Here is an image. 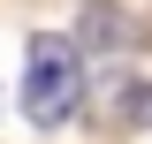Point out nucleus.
<instances>
[{
    "label": "nucleus",
    "instance_id": "f257e3e1",
    "mask_svg": "<svg viewBox=\"0 0 152 144\" xmlns=\"http://www.w3.org/2000/svg\"><path fill=\"white\" fill-rule=\"evenodd\" d=\"M76 99H84V53H76L61 31L31 38V76H23V114H31L38 129H61L76 114Z\"/></svg>",
    "mask_w": 152,
    "mask_h": 144
}]
</instances>
